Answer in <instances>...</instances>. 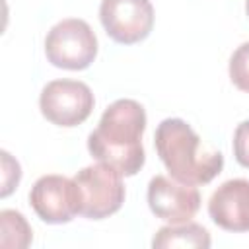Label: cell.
Returning <instances> with one entry per match:
<instances>
[{
	"mask_svg": "<svg viewBox=\"0 0 249 249\" xmlns=\"http://www.w3.org/2000/svg\"><path fill=\"white\" fill-rule=\"evenodd\" d=\"M144 130V107L134 99H117L103 111L97 128L89 132L88 150L97 161L111 165L124 177H132L146 161Z\"/></svg>",
	"mask_w": 249,
	"mask_h": 249,
	"instance_id": "6da1fadb",
	"label": "cell"
},
{
	"mask_svg": "<svg viewBox=\"0 0 249 249\" xmlns=\"http://www.w3.org/2000/svg\"><path fill=\"white\" fill-rule=\"evenodd\" d=\"M156 152L169 175L187 185H206L224 169V156L206 148L183 119H163L154 134Z\"/></svg>",
	"mask_w": 249,
	"mask_h": 249,
	"instance_id": "7a4b0ae2",
	"label": "cell"
},
{
	"mask_svg": "<svg viewBox=\"0 0 249 249\" xmlns=\"http://www.w3.org/2000/svg\"><path fill=\"white\" fill-rule=\"evenodd\" d=\"M47 60L64 70H86L97 56V37L88 21L68 18L51 27L45 37Z\"/></svg>",
	"mask_w": 249,
	"mask_h": 249,
	"instance_id": "3957f363",
	"label": "cell"
},
{
	"mask_svg": "<svg viewBox=\"0 0 249 249\" xmlns=\"http://www.w3.org/2000/svg\"><path fill=\"white\" fill-rule=\"evenodd\" d=\"M121 177L123 175L117 169L101 161L80 169L74 175L82 196L80 216L88 220H103L119 212L126 195Z\"/></svg>",
	"mask_w": 249,
	"mask_h": 249,
	"instance_id": "277c9868",
	"label": "cell"
},
{
	"mask_svg": "<svg viewBox=\"0 0 249 249\" xmlns=\"http://www.w3.org/2000/svg\"><path fill=\"white\" fill-rule=\"evenodd\" d=\"M95 97L88 84L78 80H53L39 95L43 117L56 126H78L93 111Z\"/></svg>",
	"mask_w": 249,
	"mask_h": 249,
	"instance_id": "5b68a950",
	"label": "cell"
},
{
	"mask_svg": "<svg viewBox=\"0 0 249 249\" xmlns=\"http://www.w3.org/2000/svg\"><path fill=\"white\" fill-rule=\"evenodd\" d=\"M29 204L47 224H68L80 214L82 196L74 179L64 175H43L29 191Z\"/></svg>",
	"mask_w": 249,
	"mask_h": 249,
	"instance_id": "8992f818",
	"label": "cell"
},
{
	"mask_svg": "<svg viewBox=\"0 0 249 249\" xmlns=\"http://www.w3.org/2000/svg\"><path fill=\"white\" fill-rule=\"evenodd\" d=\"M99 19L115 43L134 45L150 35L154 6L150 0H101Z\"/></svg>",
	"mask_w": 249,
	"mask_h": 249,
	"instance_id": "52a82bcc",
	"label": "cell"
},
{
	"mask_svg": "<svg viewBox=\"0 0 249 249\" xmlns=\"http://www.w3.org/2000/svg\"><path fill=\"white\" fill-rule=\"evenodd\" d=\"M146 196L152 214L167 224L191 222L200 208V193L196 185L179 183L165 175L150 179Z\"/></svg>",
	"mask_w": 249,
	"mask_h": 249,
	"instance_id": "ba28073f",
	"label": "cell"
},
{
	"mask_svg": "<svg viewBox=\"0 0 249 249\" xmlns=\"http://www.w3.org/2000/svg\"><path fill=\"white\" fill-rule=\"evenodd\" d=\"M208 214L226 231H249V179L222 183L208 200Z\"/></svg>",
	"mask_w": 249,
	"mask_h": 249,
	"instance_id": "9c48e42d",
	"label": "cell"
},
{
	"mask_svg": "<svg viewBox=\"0 0 249 249\" xmlns=\"http://www.w3.org/2000/svg\"><path fill=\"white\" fill-rule=\"evenodd\" d=\"M212 245L210 233L204 226L195 224V222H185V224H167L160 228L152 239L154 249H189V247H198V249H208Z\"/></svg>",
	"mask_w": 249,
	"mask_h": 249,
	"instance_id": "30bf717a",
	"label": "cell"
},
{
	"mask_svg": "<svg viewBox=\"0 0 249 249\" xmlns=\"http://www.w3.org/2000/svg\"><path fill=\"white\" fill-rule=\"evenodd\" d=\"M33 241V230L25 216L18 210L4 208L0 212V247L25 249Z\"/></svg>",
	"mask_w": 249,
	"mask_h": 249,
	"instance_id": "8fae6325",
	"label": "cell"
},
{
	"mask_svg": "<svg viewBox=\"0 0 249 249\" xmlns=\"http://www.w3.org/2000/svg\"><path fill=\"white\" fill-rule=\"evenodd\" d=\"M228 70H230L231 84L237 89L249 93V41L241 43L233 51V54L230 58V68Z\"/></svg>",
	"mask_w": 249,
	"mask_h": 249,
	"instance_id": "7c38bea8",
	"label": "cell"
},
{
	"mask_svg": "<svg viewBox=\"0 0 249 249\" xmlns=\"http://www.w3.org/2000/svg\"><path fill=\"white\" fill-rule=\"evenodd\" d=\"M2 191H0V196L6 198L18 185H19V179H21V167L19 163L6 152L2 150Z\"/></svg>",
	"mask_w": 249,
	"mask_h": 249,
	"instance_id": "4fadbf2b",
	"label": "cell"
},
{
	"mask_svg": "<svg viewBox=\"0 0 249 249\" xmlns=\"http://www.w3.org/2000/svg\"><path fill=\"white\" fill-rule=\"evenodd\" d=\"M233 156L241 167L249 169V121H243L233 130Z\"/></svg>",
	"mask_w": 249,
	"mask_h": 249,
	"instance_id": "5bb4252c",
	"label": "cell"
},
{
	"mask_svg": "<svg viewBox=\"0 0 249 249\" xmlns=\"http://www.w3.org/2000/svg\"><path fill=\"white\" fill-rule=\"evenodd\" d=\"M245 14L249 16V0H245Z\"/></svg>",
	"mask_w": 249,
	"mask_h": 249,
	"instance_id": "9a60e30c",
	"label": "cell"
}]
</instances>
